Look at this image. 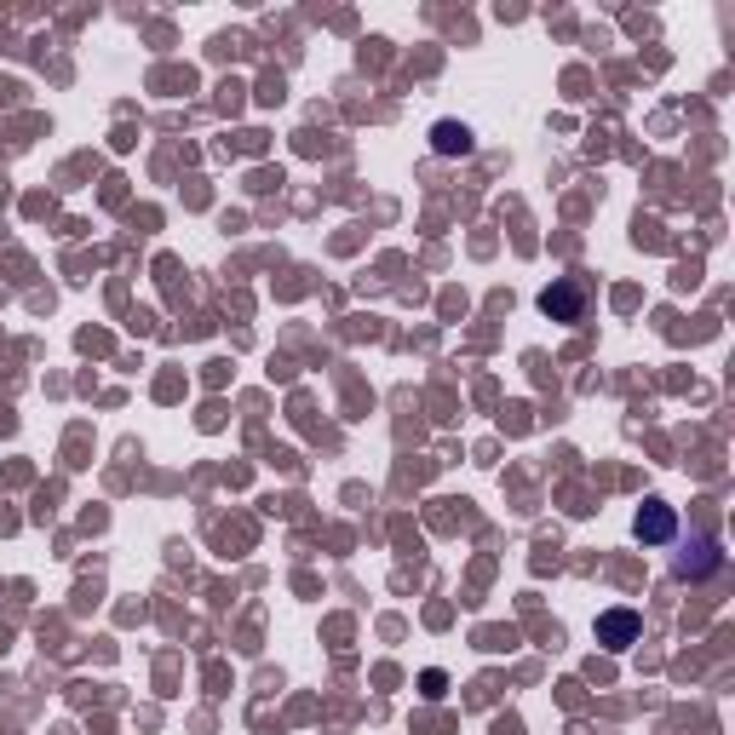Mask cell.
I'll list each match as a JSON object with an SVG mask.
<instances>
[{
    "instance_id": "5b68a950",
    "label": "cell",
    "mask_w": 735,
    "mask_h": 735,
    "mask_svg": "<svg viewBox=\"0 0 735 735\" xmlns=\"http://www.w3.org/2000/svg\"><path fill=\"white\" fill-rule=\"evenodd\" d=\"M719 564H724V557H719V546H713V541H701V546H695V557H678V575L701 580V575H713Z\"/></svg>"
},
{
    "instance_id": "7a4b0ae2",
    "label": "cell",
    "mask_w": 735,
    "mask_h": 735,
    "mask_svg": "<svg viewBox=\"0 0 735 735\" xmlns=\"http://www.w3.org/2000/svg\"><path fill=\"white\" fill-rule=\"evenodd\" d=\"M638 632H644V621L632 615V610H610V615H598V644H603V649H615V655L638 644Z\"/></svg>"
},
{
    "instance_id": "277c9868",
    "label": "cell",
    "mask_w": 735,
    "mask_h": 735,
    "mask_svg": "<svg viewBox=\"0 0 735 735\" xmlns=\"http://www.w3.org/2000/svg\"><path fill=\"white\" fill-rule=\"evenodd\" d=\"M471 126L466 121H437L431 126V149H437V156H471Z\"/></svg>"
},
{
    "instance_id": "3957f363",
    "label": "cell",
    "mask_w": 735,
    "mask_h": 735,
    "mask_svg": "<svg viewBox=\"0 0 735 735\" xmlns=\"http://www.w3.org/2000/svg\"><path fill=\"white\" fill-rule=\"evenodd\" d=\"M678 535V512L667 500H644V512H638V541H649V546H667Z\"/></svg>"
},
{
    "instance_id": "6da1fadb",
    "label": "cell",
    "mask_w": 735,
    "mask_h": 735,
    "mask_svg": "<svg viewBox=\"0 0 735 735\" xmlns=\"http://www.w3.org/2000/svg\"><path fill=\"white\" fill-rule=\"evenodd\" d=\"M541 311H546L552 322L580 327V322H587V282H580V276H564V282H552V288L541 293Z\"/></svg>"
}]
</instances>
